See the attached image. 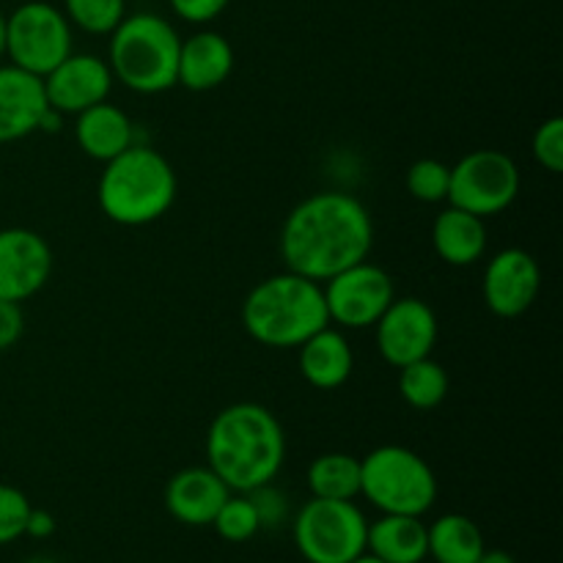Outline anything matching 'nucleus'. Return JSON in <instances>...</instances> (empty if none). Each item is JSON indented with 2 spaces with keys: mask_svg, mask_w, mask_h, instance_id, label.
<instances>
[{
  "mask_svg": "<svg viewBox=\"0 0 563 563\" xmlns=\"http://www.w3.org/2000/svg\"><path fill=\"white\" fill-rule=\"evenodd\" d=\"M75 137L82 154H88L97 163H108V159L119 157L124 148H130L132 143H137V132L130 115L108 99L77 113Z\"/></svg>",
  "mask_w": 563,
  "mask_h": 563,
  "instance_id": "obj_19",
  "label": "nucleus"
},
{
  "mask_svg": "<svg viewBox=\"0 0 563 563\" xmlns=\"http://www.w3.org/2000/svg\"><path fill=\"white\" fill-rule=\"evenodd\" d=\"M432 245L451 267H471L487 253V225L478 214L449 207L434 218Z\"/></svg>",
  "mask_w": 563,
  "mask_h": 563,
  "instance_id": "obj_21",
  "label": "nucleus"
},
{
  "mask_svg": "<svg viewBox=\"0 0 563 563\" xmlns=\"http://www.w3.org/2000/svg\"><path fill=\"white\" fill-rule=\"evenodd\" d=\"M350 563H385V561L374 559L372 553H363V555H357V559H355V561H350Z\"/></svg>",
  "mask_w": 563,
  "mask_h": 563,
  "instance_id": "obj_36",
  "label": "nucleus"
},
{
  "mask_svg": "<svg viewBox=\"0 0 563 563\" xmlns=\"http://www.w3.org/2000/svg\"><path fill=\"white\" fill-rule=\"evenodd\" d=\"M168 3L179 20L190 22V25H207L229 9L231 0H168Z\"/></svg>",
  "mask_w": 563,
  "mask_h": 563,
  "instance_id": "obj_31",
  "label": "nucleus"
},
{
  "mask_svg": "<svg viewBox=\"0 0 563 563\" xmlns=\"http://www.w3.org/2000/svg\"><path fill=\"white\" fill-rule=\"evenodd\" d=\"M5 53V14L0 11V58H3Z\"/></svg>",
  "mask_w": 563,
  "mask_h": 563,
  "instance_id": "obj_35",
  "label": "nucleus"
},
{
  "mask_svg": "<svg viewBox=\"0 0 563 563\" xmlns=\"http://www.w3.org/2000/svg\"><path fill=\"white\" fill-rule=\"evenodd\" d=\"M247 498H251L253 506H256V515H258V522H262V528H275L280 526V522L289 520L291 515L289 498H286L284 489L273 487V482L251 489Z\"/></svg>",
  "mask_w": 563,
  "mask_h": 563,
  "instance_id": "obj_30",
  "label": "nucleus"
},
{
  "mask_svg": "<svg viewBox=\"0 0 563 563\" xmlns=\"http://www.w3.org/2000/svg\"><path fill=\"white\" fill-rule=\"evenodd\" d=\"M176 192L179 181L174 165L165 154L141 141L104 163L97 187L104 218L126 229H141L168 214Z\"/></svg>",
  "mask_w": 563,
  "mask_h": 563,
  "instance_id": "obj_4",
  "label": "nucleus"
},
{
  "mask_svg": "<svg viewBox=\"0 0 563 563\" xmlns=\"http://www.w3.org/2000/svg\"><path fill=\"white\" fill-rule=\"evenodd\" d=\"M25 563H58V561L47 559V555H33V559H27Z\"/></svg>",
  "mask_w": 563,
  "mask_h": 563,
  "instance_id": "obj_37",
  "label": "nucleus"
},
{
  "mask_svg": "<svg viewBox=\"0 0 563 563\" xmlns=\"http://www.w3.org/2000/svg\"><path fill=\"white\" fill-rule=\"evenodd\" d=\"M64 14L82 33L110 36L126 16V0H64Z\"/></svg>",
  "mask_w": 563,
  "mask_h": 563,
  "instance_id": "obj_25",
  "label": "nucleus"
},
{
  "mask_svg": "<svg viewBox=\"0 0 563 563\" xmlns=\"http://www.w3.org/2000/svg\"><path fill=\"white\" fill-rule=\"evenodd\" d=\"M31 509V500L22 489L0 484V548L25 537V522Z\"/></svg>",
  "mask_w": 563,
  "mask_h": 563,
  "instance_id": "obj_28",
  "label": "nucleus"
},
{
  "mask_svg": "<svg viewBox=\"0 0 563 563\" xmlns=\"http://www.w3.org/2000/svg\"><path fill=\"white\" fill-rule=\"evenodd\" d=\"M328 319L344 330L374 328L385 308L394 302L396 289L388 269L368 258L341 269L322 284Z\"/></svg>",
  "mask_w": 563,
  "mask_h": 563,
  "instance_id": "obj_10",
  "label": "nucleus"
},
{
  "mask_svg": "<svg viewBox=\"0 0 563 563\" xmlns=\"http://www.w3.org/2000/svg\"><path fill=\"white\" fill-rule=\"evenodd\" d=\"M522 176L515 159L498 148H476L451 165V185L445 201L478 218L504 214L520 196Z\"/></svg>",
  "mask_w": 563,
  "mask_h": 563,
  "instance_id": "obj_9",
  "label": "nucleus"
},
{
  "mask_svg": "<svg viewBox=\"0 0 563 563\" xmlns=\"http://www.w3.org/2000/svg\"><path fill=\"white\" fill-rule=\"evenodd\" d=\"M476 563H517L515 555L506 553V550H487L484 548V553L478 555Z\"/></svg>",
  "mask_w": 563,
  "mask_h": 563,
  "instance_id": "obj_34",
  "label": "nucleus"
},
{
  "mask_svg": "<svg viewBox=\"0 0 563 563\" xmlns=\"http://www.w3.org/2000/svg\"><path fill=\"white\" fill-rule=\"evenodd\" d=\"M229 495L231 489L209 465L185 467V471L174 473L168 478L165 509L181 526L203 528L212 526L214 515H218Z\"/></svg>",
  "mask_w": 563,
  "mask_h": 563,
  "instance_id": "obj_16",
  "label": "nucleus"
},
{
  "mask_svg": "<svg viewBox=\"0 0 563 563\" xmlns=\"http://www.w3.org/2000/svg\"><path fill=\"white\" fill-rule=\"evenodd\" d=\"M361 495L383 515L423 517L438 500V476L412 449L379 445L361 460Z\"/></svg>",
  "mask_w": 563,
  "mask_h": 563,
  "instance_id": "obj_6",
  "label": "nucleus"
},
{
  "mask_svg": "<svg viewBox=\"0 0 563 563\" xmlns=\"http://www.w3.org/2000/svg\"><path fill=\"white\" fill-rule=\"evenodd\" d=\"M75 27L58 5L27 0L5 16V53L9 60L31 75L44 77L66 55L75 53Z\"/></svg>",
  "mask_w": 563,
  "mask_h": 563,
  "instance_id": "obj_8",
  "label": "nucleus"
},
{
  "mask_svg": "<svg viewBox=\"0 0 563 563\" xmlns=\"http://www.w3.org/2000/svg\"><path fill=\"white\" fill-rule=\"evenodd\" d=\"M308 489L311 498L324 500H355L361 495V460L352 454H330L317 456L308 465Z\"/></svg>",
  "mask_w": 563,
  "mask_h": 563,
  "instance_id": "obj_23",
  "label": "nucleus"
},
{
  "mask_svg": "<svg viewBox=\"0 0 563 563\" xmlns=\"http://www.w3.org/2000/svg\"><path fill=\"white\" fill-rule=\"evenodd\" d=\"M449 185H451V165H445L443 159L423 157L416 159L407 170V190L416 201L421 203H440L449 198Z\"/></svg>",
  "mask_w": 563,
  "mask_h": 563,
  "instance_id": "obj_27",
  "label": "nucleus"
},
{
  "mask_svg": "<svg viewBox=\"0 0 563 563\" xmlns=\"http://www.w3.org/2000/svg\"><path fill=\"white\" fill-rule=\"evenodd\" d=\"M328 324L322 284L289 269L258 280L242 302V328L269 350H297Z\"/></svg>",
  "mask_w": 563,
  "mask_h": 563,
  "instance_id": "obj_3",
  "label": "nucleus"
},
{
  "mask_svg": "<svg viewBox=\"0 0 563 563\" xmlns=\"http://www.w3.org/2000/svg\"><path fill=\"white\" fill-rule=\"evenodd\" d=\"M539 289H542V269L537 258L522 247H504L484 267V302L500 319L522 317L537 302Z\"/></svg>",
  "mask_w": 563,
  "mask_h": 563,
  "instance_id": "obj_12",
  "label": "nucleus"
},
{
  "mask_svg": "<svg viewBox=\"0 0 563 563\" xmlns=\"http://www.w3.org/2000/svg\"><path fill=\"white\" fill-rule=\"evenodd\" d=\"M55 528H58V522H55V517L49 515V511L31 509V515H27V522H25V537L49 539L55 533Z\"/></svg>",
  "mask_w": 563,
  "mask_h": 563,
  "instance_id": "obj_33",
  "label": "nucleus"
},
{
  "mask_svg": "<svg viewBox=\"0 0 563 563\" xmlns=\"http://www.w3.org/2000/svg\"><path fill=\"white\" fill-rule=\"evenodd\" d=\"M429 555L438 563H476L484 553V533L467 515H443L427 526Z\"/></svg>",
  "mask_w": 563,
  "mask_h": 563,
  "instance_id": "obj_22",
  "label": "nucleus"
},
{
  "mask_svg": "<svg viewBox=\"0 0 563 563\" xmlns=\"http://www.w3.org/2000/svg\"><path fill=\"white\" fill-rule=\"evenodd\" d=\"M366 553L385 563H423L429 559L427 522L410 515H383L368 522Z\"/></svg>",
  "mask_w": 563,
  "mask_h": 563,
  "instance_id": "obj_20",
  "label": "nucleus"
},
{
  "mask_svg": "<svg viewBox=\"0 0 563 563\" xmlns=\"http://www.w3.org/2000/svg\"><path fill=\"white\" fill-rule=\"evenodd\" d=\"M49 275H53V251L38 231H0V300H31L47 286Z\"/></svg>",
  "mask_w": 563,
  "mask_h": 563,
  "instance_id": "obj_13",
  "label": "nucleus"
},
{
  "mask_svg": "<svg viewBox=\"0 0 563 563\" xmlns=\"http://www.w3.org/2000/svg\"><path fill=\"white\" fill-rule=\"evenodd\" d=\"M451 388L449 372L432 355L399 368V396L412 410H434L445 401Z\"/></svg>",
  "mask_w": 563,
  "mask_h": 563,
  "instance_id": "obj_24",
  "label": "nucleus"
},
{
  "mask_svg": "<svg viewBox=\"0 0 563 563\" xmlns=\"http://www.w3.org/2000/svg\"><path fill=\"white\" fill-rule=\"evenodd\" d=\"M368 520L355 500L311 498L291 520V537L308 563H350L366 553Z\"/></svg>",
  "mask_w": 563,
  "mask_h": 563,
  "instance_id": "obj_7",
  "label": "nucleus"
},
{
  "mask_svg": "<svg viewBox=\"0 0 563 563\" xmlns=\"http://www.w3.org/2000/svg\"><path fill=\"white\" fill-rule=\"evenodd\" d=\"M47 108L42 77L14 64L0 66V143H14L38 132Z\"/></svg>",
  "mask_w": 563,
  "mask_h": 563,
  "instance_id": "obj_15",
  "label": "nucleus"
},
{
  "mask_svg": "<svg viewBox=\"0 0 563 563\" xmlns=\"http://www.w3.org/2000/svg\"><path fill=\"white\" fill-rule=\"evenodd\" d=\"M25 333V313L20 302L0 300V352L11 350Z\"/></svg>",
  "mask_w": 563,
  "mask_h": 563,
  "instance_id": "obj_32",
  "label": "nucleus"
},
{
  "mask_svg": "<svg viewBox=\"0 0 563 563\" xmlns=\"http://www.w3.org/2000/svg\"><path fill=\"white\" fill-rule=\"evenodd\" d=\"M212 528L218 531L220 539L231 544L251 542L258 531H262V522H258L256 506L247 498V493H231L225 498V504L220 506V511L214 515Z\"/></svg>",
  "mask_w": 563,
  "mask_h": 563,
  "instance_id": "obj_26",
  "label": "nucleus"
},
{
  "mask_svg": "<svg viewBox=\"0 0 563 563\" xmlns=\"http://www.w3.org/2000/svg\"><path fill=\"white\" fill-rule=\"evenodd\" d=\"M438 333V313L421 297H394V302L374 324L377 352L394 368L432 355Z\"/></svg>",
  "mask_w": 563,
  "mask_h": 563,
  "instance_id": "obj_11",
  "label": "nucleus"
},
{
  "mask_svg": "<svg viewBox=\"0 0 563 563\" xmlns=\"http://www.w3.org/2000/svg\"><path fill=\"white\" fill-rule=\"evenodd\" d=\"M234 47L218 31H198L190 38H181L179 66H176V86L187 91H212L220 88L234 71Z\"/></svg>",
  "mask_w": 563,
  "mask_h": 563,
  "instance_id": "obj_17",
  "label": "nucleus"
},
{
  "mask_svg": "<svg viewBox=\"0 0 563 563\" xmlns=\"http://www.w3.org/2000/svg\"><path fill=\"white\" fill-rule=\"evenodd\" d=\"M297 352H300L297 366H300L302 379L317 390L341 388L355 368V355H352L344 330H335L330 324L302 341Z\"/></svg>",
  "mask_w": 563,
  "mask_h": 563,
  "instance_id": "obj_18",
  "label": "nucleus"
},
{
  "mask_svg": "<svg viewBox=\"0 0 563 563\" xmlns=\"http://www.w3.org/2000/svg\"><path fill=\"white\" fill-rule=\"evenodd\" d=\"M181 36L154 11L126 14L110 33L108 66L130 91L152 97L176 86Z\"/></svg>",
  "mask_w": 563,
  "mask_h": 563,
  "instance_id": "obj_5",
  "label": "nucleus"
},
{
  "mask_svg": "<svg viewBox=\"0 0 563 563\" xmlns=\"http://www.w3.org/2000/svg\"><path fill=\"white\" fill-rule=\"evenodd\" d=\"M278 245L289 273L324 284L368 258L374 245L372 214L350 192H313L286 214Z\"/></svg>",
  "mask_w": 563,
  "mask_h": 563,
  "instance_id": "obj_1",
  "label": "nucleus"
},
{
  "mask_svg": "<svg viewBox=\"0 0 563 563\" xmlns=\"http://www.w3.org/2000/svg\"><path fill=\"white\" fill-rule=\"evenodd\" d=\"M47 104L60 115H77L93 104L104 102L113 91V71L108 60L91 53H71L42 77Z\"/></svg>",
  "mask_w": 563,
  "mask_h": 563,
  "instance_id": "obj_14",
  "label": "nucleus"
},
{
  "mask_svg": "<svg viewBox=\"0 0 563 563\" xmlns=\"http://www.w3.org/2000/svg\"><path fill=\"white\" fill-rule=\"evenodd\" d=\"M286 460V434L278 418L256 401H236L212 418L207 465L231 493H251L275 482Z\"/></svg>",
  "mask_w": 563,
  "mask_h": 563,
  "instance_id": "obj_2",
  "label": "nucleus"
},
{
  "mask_svg": "<svg viewBox=\"0 0 563 563\" xmlns=\"http://www.w3.org/2000/svg\"><path fill=\"white\" fill-rule=\"evenodd\" d=\"M531 154L537 165H542L550 174H561L563 170V119L553 115V119L542 121L537 126L531 141Z\"/></svg>",
  "mask_w": 563,
  "mask_h": 563,
  "instance_id": "obj_29",
  "label": "nucleus"
}]
</instances>
